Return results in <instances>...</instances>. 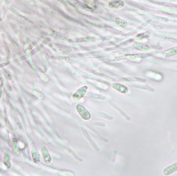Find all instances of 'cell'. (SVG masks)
<instances>
[{
  "label": "cell",
  "instance_id": "cell-5",
  "mask_svg": "<svg viewBox=\"0 0 177 176\" xmlns=\"http://www.w3.org/2000/svg\"><path fill=\"white\" fill-rule=\"evenodd\" d=\"M176 171H177V162L173 163L172 165L165 168L163 170V174L166 176H168L171 174L174 173Z\"/></svg>",
  "mask_w": 177,
  "mask_h": 176
},
{
  "label": "cell",
  "instance_id": "cell-10",
  "mask_svg": "<svg viewBox=\"0 0 177 176\" xmlns=\"http://www.w3.org/2000/svg\"><path fill=\"white\" fill-rule=\"evenodd\" d=\"M115 23L117 24V25L120 26L121 27H123L125 28L127 26V22L124 20L121 19L120 18H117L115 20Z\"/></svg>",
  "mask_w": 177,
  "mask_h": 176
},
{
  "label": "cell",
  "instance_id": "cell-2",
  "mask_svg": "<svg viewBox=\"0 0 177 176\" xmlns=\"http://www.w3.org/2000/svg\"><path fill=\"white\" fill-rule=\"evenodd\" d=\"M87 91V86H83V87H81V88L78 89L77 91L74 94L73 96V99L75 101L80 100L85 95Z\"/></svg>",
  "mask_w": 177,
  "mask_h": 176
},
{
  "label": "cell",
  "instance_id": "cell-1",
  "mask_svg": "<svg viewBox=\"0 0 177 176\" xmlns=\"http://www.w3.org/2000/svg\"><path fill=\"white\" fill-rule=\"evenodd\" d=\"M77 110L82 119L85 120H88L90 119L91 115L90 113L87 111L84 106L78 104L77 105Z\"/></svg>",
  "mask_w": 177,
  "mask_h": 176
},
{
  "label": "cell",
  "instance_id": "cell-4",
  "mask_svg": "<svg viewBox=\"0 0 177 176\" xmlns=\"http://www.w3.org/2000/svg\"><path fill=\"white\" fill-rule=\"evenodd\" d=\"M41 152L42 153L43 159L45 161V163H50L51 161V155H49L48 151L47 150V149L46 148L45 146H43L41 149Z\"/></svg>",
  "mask_w": 177,
  "mask_h": 176
},
{
  "label": "cell",
  "instance_id": "cell-6",
  "mask_svg": "<svg viewBox=\"0 0 177 176\" xmlns=\"http://www.w3.org/2000/svg\"><path fill=\"white\" fill-rule=\"evenodd\" d=\"M113 87L118 91L122 93L126 94L128 92V88L124 85L119 84V83H114L113 84Z\"/></svg>",
  "mask_w": 177,
  "mask_h": 176
},
{
  "label": "cell",
  "instance_id": "cell-7",
  "mask_svg": "<svg viewBox=\"0 0 177 176\" xmlns=\"http://www.w3.org/2000/svg\"><path fill=\"white\" fill-rule=\"evenodd\" d=\"M12 149L13 154L16 156H18L20 154V148L18 141L15 139H13L12 140Z\"/></svg>",
  "mask_w": 177,
  "mask_h": 176
},
{
  "label": "cell",
  "instance_id": "cell-11",
  "mask_svg": "<svg viewBox=\"0 0 177 176\" xmlns=\"http://www.w3.org/2000/svg\"><path fill=\"white\" fill-rule=\"evenodd\" d=\"M32 157L33 160L36 163H38L40 161V157L38 153L36 151H32Z\"/></svg>",
  "mask_w": 177,
  "mask_h": 176
},
{
  "label": "cell",
  "instance_id": "cell-9",
  "mask_svg": "<svg viewBox=\"0 0 177 176\" xmlns=\"http://www.w3.org/2000/svg\"><path fill=\"white\" fill-rule=\"evenodd\" d=\"M177 55V47L171 48L168 50H166L164 53V55L166 57H169L172 56H175Z\"/></svg>",
  "mask_w": 177,
  "mask_h": 176
},
{
  "label": "cell",
  "instance_id": "cell-8",
  "mask_svg": "<svg viewBox=\"0 0 177 176\" xmlns=\"http://www.w3.org/2000/svg\"><path fill=\"white\" fill-rule=\"evenodd\" d=\"M4 163L5 165L7 167L8 169L11 167V158H10V155L9 153L5 152L4 155Z\"/></svg>",
  "mask_w": 177,
  "mask_h": 176
},
{
  "label": "cell",
  "instance_id": "cell-3",
  "mask_svg": "<svg viewBox=\"0 0 177 176\" xmlns=\"http://www.w3.org/2000/svg\"><path fill=\"white\" fill-rule=\"evenodd\" d=\"M124 6V2L120 0L112 1L108 3V7L112 9H119Z\"/></svg>",
  "mask_w": 177,
  "mask_h": 176
}]
</instances>
